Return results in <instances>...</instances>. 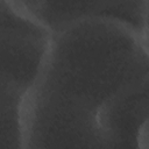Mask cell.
Here are the masks:
<instances>
[{
  "label": "cell",
  "mask_w": 149,
  "mask_h": 149,
  "mask_svg": "<svg viewBox=\"0 0 149 149\" xmlns=\"http://www.w3.org/2000/svg\"><path fill=\"white\" fill-rule=\"evenodd\" d=\"M146 79L148 35L102 19L51 33L24 104L23 149H108L116 104Z\"/></svg>",
  "instance_id": "cell-1"
},
{
  "label": "cell",
  "mask_w": 149,
  "mask_h": 149,
  "mask_svg": "<svg viewBox=\"0 0 149 149\" xmlns=\"http://www.w3.org/2000/svg\"><path fill=\"white\" fill-rule=\"evenodd\" d=\"M49 35H0V148L23 149L24 104Z\"/></svg>",
  "instance_id": "cell-2"
},
{
  "label": "cell",
  "mask_w": 149,
  "mask_h": 149,
  "mask_svg": "<svg viewBox=\"0 0 149 149\" xmlns=\"http://www.w3.org/2000/svg\"><path fill=\"white\" fill-rule=\"evenodd\" d=\"M0 35L47 36L49 33L16 12L6 0H0Z\"/></svg>",
  "instance_id": "cell-4"
},
{
  "label": "cell",
  "mask_w": 149,
  "mask_h": 149,
  "mask_svg": "<svg viewBox=\"0 0 149 149\" xmlns=\"http://www.w3.org/2000/svg\"><path fill=\"white\" fill-rule=\"evenodd\" d=\"M29 21L55 33L73 22L102 19L148 35V0H6Z\"/></svg>",
  "instance_id": "cell-3"
}]
</instances>
